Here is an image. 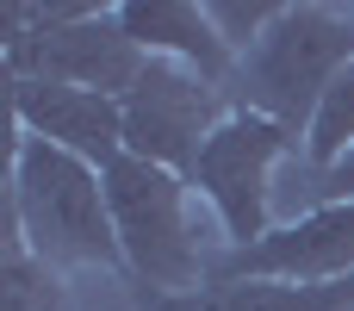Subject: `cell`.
I'll return each instance as SVG.
<instances>
[{
  "label": "cell",
  "mask_w": 354,
  "mask_h": 311,
  "mask_svg": "<svg viewBox=\"0 0 354 311\" xmlns=\"http://www.w3.org/2000/svg\"><path fill=\"white\" fill-rule=\"evenodd\" d=\"M230 94L168 56H149V69L137 75V87L124 94V156H143L156 168L193 175L205 137L230 118Z\"/></svg>",
  "instance_id": "cell-6"
},
{
  "label": "cell",
  "mask_w": 354,
  "mask_h": 311,
  "mask_svg": "<svg viewBox=\"0 0 354 311\" xmlns=\"http://www.w3.org/2000/svg\"><path fill=\"white\" fill-rule=\"evenodd\" d=\"M280 6H286V0H205V12H212L218 37H224L236 56H249V50L261 44V31L280 19Z\"/></svg>",
  "instance_id": "cell-13"
},
{
  "label": "cell",
  "mask_w": 354,
  "mask_h": 311,
  "mask_svg": "<svg viewBox=\"0 0 354 311\" xmlns=\"http://www.w3.org/2000/svg\"><path fill=\"white\" fill-rule=\"evenodd\" d=\"M149 56L124 31L118 6L93 0H12L6 6V81H68L124 100Z\"/></svg>",
  "instance_id": "cell-4"
},
{
  "label": "cell",
  "mask_w": 354,
  "mask_h": 311,
  "mask_svg": "<svg viewBox=\"0 0 354 311\" xmlns=\"http://www.w3.org/2000/svg\"><path fill=\"white\" fill-rule=\"evenodd\" d=\"M106 206H112V231L124 249V287L193 293L212 281V262L224 256V243L199 237L187 175L156 168L143 156H118L106 168Z\"/></svg>",
  "instance_id": "cell-3"
},
{
  "label": "cell",
  "mask_w": 354,
  "mask_h": 311,
  "mask_svg": "<svg viewBox=\"0 0 354 311\" xmlns=\"http://www.w3.org/2000/svg\"><path fill=\"white\" fill-rule=\"evenodd\" d=\"M118 19H124V31L137 37L143 56H168V62H180V69H193V75L230 87L236 50L218 37L205 0H124Z\"/></svg>",
  "instance_id": "cell-8"
},
{
  "label": "cell",
  "mask_w": 354,
  "mask_h": 311,
  "mask_svg": "<svg viewBox=\"0 0 354 311\" xmlns=\"http://www.w3.org/2000/svg\"><path fill=\"white\" fill-rule=\"evenodd\" d=\"M348 62H354V6L286 0L280 19L261 31V44L249 56H236V75L224 94L236 112H261L305 143L324 94L336 87V75Z\"/></svg>",
  "instance_id": "cell-2"
},
{
  "label": "cell",
  "mask_w": 354,
  "mask_h": 311,
  "mask_svg": "<svg viewBox=\"0 0 354 311\" xmlns=\"http://www.w3.org/2000/svg\"><path fill=\"white\" fill-rule=\"evenodd\" d=\"M6 224L25 237V249L37 262L62 268H106L124 274V249L112 231V206H106V175L44 137L12 143V206Z\"/></svg>",
  "instance_id": "cell-1"
},
{
  "label": "cell",
  "mask_w": 354,
  "mask_h": 311,
  "mask_svg": "<svg viewBox=\"0 0 354 311\" xmlns=\"http://www.w3.org/2000/svg\"><path fill=\"white\" fill-rule=\"evenodd\" d=\"M12 125L25 137H44L100 175L124 156V100L68 87V81H12Z\"/></svg>",
  "instance_id": "cell-7"
},
{
  "label": "cell",
  "mask_w": 354,
  "mask_h": 311,
  "mask_svg": "<svg viewBox=\"0 0 354 311\" xmlns=\"http://www.w3.org/2000/svg\"><path fill=\"white\" fill-rule=\"evenodd\" d=\"M0 311H68L62 274L50 262H37L12 224H6V249H0Z\"/></svg>",
  "instance_id": "cell-10"
},
{
  "label": "cell",
  "mask_w": 354,
  "mask_h": 311,
  "mask_svg": "<svg viewBox=\"0 0 354 311\" xmlns=\"http://www.w3.org/2000/svg\"><path fill=\"white\" fill-rule=\"evenodd\" d=\"M311 168H336L342 156H354V62L336 75V87L324 94L311 131H305V150H299Z\"/></svg>",
  "instance_id": "cell-12"
},
{
  "label": "cell",
  "mask_w": 354,
  "mask_h": 311,
  "mask_svg": "<svg viewBox=\"0 0 354 311\" xmlns=\"http://www.w3.org/2000/svg\"><path fill=\"white\" fill-rule=\"evenodd\" d=\"M131 311H354L348 281H205L193 293H149L124 287Z\"/></svg>",
  "instance_id": "cell-9"
},
{
  "label": "cell",
  "mask_w": 354,
  "mask_h": 311,
  "mask_svg": "<svg viewBox=\"0 0 354 311\" xmlns=\"http://www.w3.org/2000/svg\"><path fill=\"white\" fill-rule=\"evenodd\" d=\"M342 199H354V156H342L336 168H311L305 156H292L280 175L274 212H280V224H292V218H305L317 206H342Z\"/></svg>",
  "instance_id": "cell-11"
},
{
  "label": "cell",
  "mask_w": 354,
  "mask_h": 311,
  "mask_svg": "<svg viewBox=\"0 0 354 311\" xmlns=\"http://www.w3.org/2000/svg\"><path fill=\"white\" fill-rule=\"evenodd\" d=\"M299 150L305 143L286 125L261 118V112H230L205 137V150H199L187 181L205 199V212H212V224H218V237L230 249H249V243H261L280 224L274 199H280V175H286V162Z\"/></svg>",
  "instance_id": "cell-5"
}]
</instances>
